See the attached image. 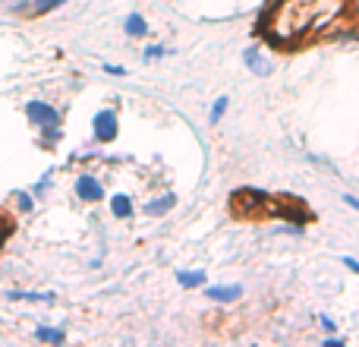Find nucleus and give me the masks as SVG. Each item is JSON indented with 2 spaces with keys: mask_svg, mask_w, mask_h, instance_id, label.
<instances>
[{
  "mask_svg": "<svg viewBox=\"0 0 359 347\" xmlns=\"http://www.w3.org/2000/svg\"><path fill=\"white\" fill-rule=\"evenodd\" d=\"M344 0H280L268 19V38L278 48L322 32L341 13Z\"/></svg>",
  "mask_w": 359,
  "mask_h": 347,
  "instance_id": "obj_1",
  "label": "nucleus"
},
{
  "mask_svg": "<svg viewBox=\"0 0 359 347\" xmlns=\"http://www.w3.org/2000/svg\"><path fill=\"white\" fill-rule=\"evenodd\" d=\"M25 117H29L35 126H57L60 124V111L50 107L48 101H29V105H25Z\"/></svg>",
  "mask_w": 359,
  "mask_h": 347,
  "instance_id": "obj_2",
  "label": "nucleus"
},
{
  "mask_svg": "<svg viewBox=\"0 0 359 347\" xmlns=\"http://www.w3.org/2000/svg\"><path fill=\"white\" fill-rule=\"evenodd\" d=\"M92 130H95V139L98 143H114L120 133V124H117V114L114 111H98L92 120Z\"/></svg>",
  "mask_w": 359,
  "mask_h": 347,
  "instance_id": "obj_3",
  "label": "nucleus"
},
{
  "mask_svg": "<svg viewBox=\"0 0 359 347\" xmlns=\"http://www.w3.org/2000/svg\"><path fill=\"white\" fill-rule=\"evenodd\" d=\"M76 196H79L82 202H101V199H104V186H101V180L92 177V174H79V177H76Z\"/></svg>",
  "mask_w": 359,
  "mask_h": 347,
  "instance_id": "obj_4",
  "label": "nucleus"
},
{
  "mask_svg": "<svg viewBox=\"0 0 359 347\" xmlns=\"http://www.w3.org/2000/svg\"><path fill=\"white\" fill-rule=\"evenodd\" d=\"M205 297L215 300V303H233V300L243 297L240 284H208L205 287Z\"/></svg>",
  "mask_w": 359,
  "mask_h": 347,
  "instance_id": "obj_5",
  "label": "nucleus"
},
{
  "mask_svg": "<svg viewBox=\"0 0 359 347\" xmlns=\"http://www.w3.org/2000/svg\"><path fill=\"white\" fill-rule=\"evenodd\" d=\"M243 63H246L255 76H271V60H268V57H262L259 48H246V51H243Z\"/></svg>",
  "mask_w": 359,
  "mask_h": 347,
  "instance_id": "obj_6",
  "label": "nucleus"
},
{
  "mask_svg": "<svg viewBox=\"0 0 359 347\" xmlns=\"http://www.w3.org/2000/svg\"><path fill=\"white\" fill-rule=\"evenodd\" d=\"M111 211L114 218H120V221H126V218H133V199L126 196V192H117V196H111Z\"/></svg>",
  "mask_w": 359,
  "mask_h": 347,
  "instance_id": "obj_7",
  "label": "nucleus"
},
{
  "mask_svg": "<svg viewBox=\"0 0 359 347\" xmlns=\"http://www.w3.org/2000/svg\"><path fill=\"white\" fill-rule=\"evenodd\" d=\"M123 32L130 38H145V35H149V22H145L139 13H130V16L123 19Z\"/></svg>",
  "mask_w": 359,
  "mask_h": 347,
  "instance_id": "obj_8",
  "label": "nucleus"
},
{
  "mask_svg": "<svg viewBox=\"0 0 359 347\" xmlns=\"http://www.w3.org/2000/svg\"><path fill=\"white\" fill-rule=\"evenodd\" d=\"M174 205H177V196L168 192V196H161V199H151V202L145 205V215H168Z\"/></svg>",
  "mask_w": 359,
  "mask_h": 347,
  "instance_id": "obj_9",
  "label": "nucleus"
},
{
  "mask_svg": "<svg viewBox=\"0 0 359 347\" xmlns=\"http://www.w3.org/2000/svg\"><path fill=\"white\" fill-rule=\"evenodd\" d=\"M177 281H180V287H186V291L205 287V272H198V268H192V272H177Z\"/></svg>",
  "mask_w": 359,
  "mask_h": 347,
  "instance_id": "obj_10",
  "label": "nucleus"
},
{
  "mask_svg": "<svg viewBox=\"0 0 359 347\" xmlns=\"http://www.w3.org/2000/svg\"><path fill=\"white\" fill-rule=\"evenodd\" d=\"M10 300H32V303H50L54 294H44V291H10L6 294Z\"/></svg>",
  "mask_w": 359,
  "mask_h": 347,
  "instance_id": "obj_11",
  "label": "nucleus"
},
{
  "mask_svg": "<svg viewBox=\"0 0 359 347\" xmlns=\"http://www.w3.org/2000/svg\"><path fill=\"white\" fill-rule=\"evenodd\" d=\"M35 338H38V341H48V344H63V341H67V332H63V329H38Z\"/></svg>",
  "mask_w": 359,
  "mask_h": 347,
  "instance_id": "obj_12",
  "label": "nucleus"
},
{
  "mask_svg": "<svg viewBox=\"0 0 359 347\" xmlns=\"http://www.w3.org/2000/svg\"><path fill=\"white\" fill-rule=\"evenodd\" d=\"M41 145H44V149H50V145H54V143H60V139H63V133H60V124H57V126H41Z\"/></svg>",
  "mask_w": 359,
  "mask_h": 347,
  "instance_id": "obj_13",
  "label": "nucleus"
},
{
  "mask_svg": "<svg viewBox=\"0 0 359 347\" xmlns=\"http://www.w3.org/2000/svg\"><path fill=\"white\" fill-rule=\"evenodd\" d=\"M227 107H230V98H227V95H221V98L211 105V124H217V120L227 114Z\"/></svg>",
  "mask_w": 359,
  "mask_h": 347,
  "instance_id": "obj_14",
  "label": "nucleus"
},
{
  "mask_svg": "<svg viewBox=\"0 0 359 347\" xmlns=\"http://www.w3.org/2000/svg\"><path fill=\"white\" fill-rule=\"evenodd\" d=\"M57 6H63V0H35V4H32V13H35V16H44V13L57 10Z\"/></svg>",
  "mask_w": 359,
  "mask_h": 347,
  "instance_id": "obj_15",
  "label": "nucleus"
},
{
  "mask_svg": "<svg viewBox=\"0 0 359 347\" xmlns=\"http://www.w3.org/2000/svg\"><path fill=\"white\" fill-rule=\"evenodd\" d=\"M16 202H19V209H22L25 215H29V211L35 209V202H32V192H19V196H16Z\"/></svg>",
  "mask_w": 359,
  "mask_h": 347,
  "instance_id": "obj_16",
  "label": "nucleus"
},
{
  "mask_svg": "<svg viewBox=\"0 0 359 347\" xmlns=\"http://www.w3.org/2000/svg\"><path fill=\"white\" fill-rule=\"evenodd\" d=\"M158 57H164L161 44H155V48H145V60H158Z\"/></svg>",
  "mask_w": 359,
  "mask_h": 347,
  "instance_id": "obj_17",
  "label": "nucleus"
},
{
  "mask_svg": "<svg viewBox=\"0 0 359 347\" xmlns=\"http://www.w3.org/2000/svg\"><path fill=\"white\" fill-rule=\"evenodd\" d=\"M104 73H111V76H126V67H117V63H107Z\"/></svg>",
  "mask_w": 359,
  "mask_h": 347,
  "instance_id": "obj_18",
  "label": "nucleus"
},
{
  "mask_svg": "<svg viewBox=\"0 0 359 347\" xmlns=\"http://www.w3.org/2000/svg\"><path fill=\"white\" fill-rule=\"evenodd\" d=\"M318 322H322V329H325V332H337V322H334L331 316H322Z\"/></svg>",
  "mask_w": 359,
  "mask_h": 347,
  "instance_id": "obj_19",
  "label": "nucleus"
},
{
  "mask_svg": "<svg viewBox=\"0 0 359 347\" xmlns=\"http://www.w3.org/2000/svg\"><path fill=\"white\" fill-rule=\"evenodd\" d=\"M344 266H347L353 275H359V259H353V256H344Z\"/></svg>",
  "mask_w": 359,
  "mask_h": 347,
  "instance_id": "obj_20",
  "label": "nucleus"
},
{
  "mask_svg": "<svg viewBox=\"0 0 359 347\" xmlns=\"http://www.w3.org/2000/svg\"><path fill=\"white\" fill-rule=\"evenodd\" d=\"M10 10H13V13H25V10H29V0H13Z\"/></svg>",
  "mask_w": 359,
  "mask_h": 347,
  "instance_id": "obj_21",
  "label": "nucleus"
},
{
  "mask_svg": "<svg viewBox=\"0 0 359 347\" xmlns=\"http://www.w3.org/2000/svg\"><path fill=\"white\" fill-rule=\"evenodd\" d=\"M344 202H347L350 209H356V211H359V199H356V196H350V192H347V196H344Z\"/></svg>",
  "mask_w": 359,
  "mask_h": 347,
  "instance_id": "obj_22",
  "label": "nucleus"
},
{
  "mask_svg": "<svg viewBox=\"0 0 359 347\" xmlns=\"http://www.w3.org/2000/svg\"><path fill=\"white\" fill-rule=\"evenodd\" d=\"M325 347H344V338H328V341H325Z\"/></svg>",
  "mask_w": 359,
  "mask_h": 347,
  "instance_id": "obj_23",
  "label": "nucleus"
}]
</instances>
